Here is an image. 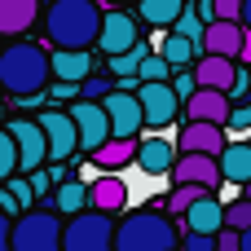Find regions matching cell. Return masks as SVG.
<instances>
[{"mask_svg":"<svg viewBox=\"0 0 251 251\" xmlns=\"http://www.w3.org/2000/svg\"><path fill=\"white\" fill-rule=\"evenodd\" d=\"M53 84V53L44 44L18 40L0 49V93L18 101H40Z\"/></svg>","mask_w":251,"mask_h":251,"instance_id":"obj_1","label":"cell"},{"mask_svg":"<svg viewBox=\"0 0 251 251\" xmlns=\"http://www.w3.org/2000/svg\"><path fill=\"white\" fill-rule=\"evenodd\" d=\"M101 4L97 0H49L44 4V40L53 49H93L101 35Z\"/></svg>","mask_w":251,"mask_h":251,"instance_id":"obj_2","label":"cell"},{"mask_svg":"<svg viewBox=\"0 0 251 251\" xmlns=\"http://www.w3.org/2000/svg\"><path fill=\"white\" fill-rule=\"evenodd\" d=\"M172 247H181V234H176V216L163 212V203L128 212L115 229V251H172Z\"/></svg>","mask_w":251,"mask_h":251,"instance_id":"obj_3","label":"cell"},{"mask_svg":"<svg viewBox=\"0 0 251 251\" xmlns=\"http://www.w3.org/2000/svg\"><path fill=\"white\" fill-rule=\"evenodd\" d=\"M66 221L57 207H26L13 221V251H62Z\"/></svg>","mask_w":251,"mask_h":251,"instance_id":"obj_4","label":"cell"},{"mask_svg":"<svg viewBox=\"0 0 251 251\" xmlns=\"http://www.w3.org/2000/svg\"><path fill=\"white\" fill-rule=\"evenodd\" d=\"M115 212H101V207H84L75 216H66V238L62 251H115Z\"/></svg>","mask_w":251,"mask_h":251,"instance_id":"obj_5","label":"cell"},{"mask_svg":"<svg viewBox=\"0 0 251 251\" xmlns=\"http://www.w3.org/2000/svg\"><path fill=\"white\" fill-rule=\"evenodd\" d=\"M35 119L44 124V137H49V163H66V159L79 150V124H75L71 106L62 110V106L53 101V106H44Z\"/></svg>","mask_w":251,"mask_h":251,"instance_id":"obj_6","label":"cell"},{"mask_svg":"<svg viewBox=\"0 0 251 251\" xmlns=\"http://www.w3.org/2000/svg\"><path fill=\"white\" fill-rule=\"evenodd\" d=\"M137 97H141V110H146V128H168L172 119H181V93L168 84V79H150V84H141L137 88Z\"/></svg>","mask_w":251,"mask_h":251,"instance_id":"obj_7","label":"cell"},{"mask_svg":"<svg viewBox=\"0 0 251 251\" xmlns=\"http://www.w3.org/2000/svg\"><path fill=\"white\" fill-rule=\"evenodd\" d=\"M71 115H75V124H79V154L93 159V150H97L106 137H115V132H110V115H106V101L79 97V101L71 106Z\"/></svg>","mask_w":251,"mask_h":251,"instance_id":"obj_8","label":"cell"},{"mask_svg":"<svg viewBox=\"0 0 251 251\" xmlns=\"http://www.w3.org/2000/svg\"><path fill=\"white\" fill-rule=\"evenodd\" d=\"M9 128H13V137H18V154H22L18 172L31 176L35 168L49 163V137H44V124H40V119H9Z\"/></svg>","mask_w":251,"mask_h":251,"instance_id":"obj_9","label":"cell"},{"mask_svg":"<svg viewBox=\"0 0 251 251\" xmlns=\"http://www.w3.org/2000/svg\"><path fill=\"white\" fill-rule=\"evenodd\" d=\"M137 40H141V26H137V18H132L128 9H106V18H101V35H97V49H101V57H115V53L132 49Z\"/></svg>","mask_w":251,"mask_h":251,"instance_id":"obj_10","label":"cell"},{"mask_svg":"<svg viewBox=\"0 0 251 251\" xmlns=\"http://www.w3.org/2000/svg\"><path fill=\"white\" fill-rule=\"evenodd\" d=\"M176 181H194V185H207L212 194L225 185V172H221V154H190L181 150L176 163H172V185Z\"/></svg>","mask_w":251,"mask_h":251,"instance_id":"obj_11","label":"cell"},{"mask_svg":"<svg viewBox=\"0 0 251 251\" xmlns=\"http://www.w3.org/2000/svg\"><path fill=\"white\" fill-rule=\"evenodd\" d=\"M106 115H110V132L115 137H137L146 128V110H141V97L128 93V88H115L106 97Z\"/></svg>","mask_w":251,"mask_h":251,"instance_id":"obj_12","label":"cell"},{"mask_svg":"<svg viewBox=\"0 0 251 251\" xmlns=\"http://www.w3.org/2000/svg\"><path fill=\"white\" fill-rule=\"evenodd\" d=\"M176 146L190 150V154H221L229 141H225V124H212V119H185L181 132H176Z\"/></svg>","mask_w":251,"mask_h":251,"instance_id":"obj_13","label":"cell"},{"mask_svg":"<svg viewBox=\"0 0 251 251\" xmlns=\"http://www.w3.org/2000/svg\"><path fill=\"white\" fill-rule=\"evenodd\" d=\"M243 40H247V26L243 22H234V18H216V22H207V31H203V53H225V57H238L243 53Z\"/></svg>","mask_w":251,"mask_h":251,"instance_id":"obj_14","label":"cell"},{"mask_svg":"<svg viewBox=\"0 0 251 251\" xmlns=\"http://www.w3.org/2000/svg\"><path fill=\"white\" fill-rule=\"evenodd\" d=\"M229 110H234V97L225 88H207L199 84V93L185 101V119H212V124H229Z\"/></svg>","mask_w":251,"mask_h":251,"instance_id":"obj_15","label":"cell"},{"mask_svg":"<svg viewBox=\"0 0 251 251\" xmlns=\"http://www.w3.org/2000/svg\"><path fill=\"white\" fill-rule=\"evenodd\" d=\"M137 150H141L137 137H106L93 150V163H97V172H124V168L137 163Z\"/></svg>","mask_w":251,"mask_h":251,"instance_id":"obj_16","label":"cell"},{"mask_svg":"<svg viewBox=\"0 0 251 251\" xmlns=\"http://www.w3.org/2000/svg\"><path fill=\"white\" fill-rule=\"evenodd\" d=\"M181 146H172L168 137H146L141 150H137V168L146 176H172V163H176Z\"/></svg>","mask_w":251,"mask_h":251,"instance_id":"obj_17","label":"cell"},{"mask_svg":"<svg viewBox=\"0 0 251 251\" xmlns=\"http://www.w3.org/2000/svg\"><path fill=\"white\" fill-rule=\"evenodd\" d=\"M194 75H199V84H207V88H234V79H238V57H225V53H203L199 62H194Z\"/></svg>","mask_w":251,"mask_h":251,"instance_id":"obj_18","label":"cell"},{"mask_svg":"<svg viewBox=\"0 0 251 251\" xmlns=\"http://www.w3.org/2000/svg\"><path fill=\"white\" fill-rule=\"evenodd\" d=\"M93 75V53L88 49H53V79L84 84Z\"/></svg>","mask_w":251,"mask_h":251,"instance_id":"obj_19","label":"cell"},{"mask_svg":"<svg viewBox=\"0 0 251 251\" xmlns=\"http://www.w3.org/2000/svg\"><path fill=\"white\" fill-rule=\"evenodd\" d=\"M53 207H57L62 216H75V212L93 207V185L79 181V176H62V181L53 185Z\"/></svg>","mask_w":251,"mask_h":251,"instance_id":"obj_20","label":"cell"},{"mask_svg":"<svg viewBox=\"0 0 251 251\" xmlns=\"http://www.w3.org/2000/svg\"><path fill=\"white\" fill-rule=\"evenodd\" d=\"M185 229H199V234H221L225 229V203H216V194H203L185 216H181Z\"/></svg>","mask_w":251,"mask_h":251,"instance_id":"obj_21","label":"cell"},{"mask_svg":"<svg viewBox=\"0 0 251 251\" xmlns=\"http://www.w3.org/2000/svg\"><path fill=\"white\" fill-rule=\"evenodd\" d=\"M93 185V207H101V212H124L128 207V185H124V176L119 172H101L97 181H88Z\"/></svg>","mask_w":251,"mask_h":251,"instance_id":"obj_22","label":"cell"},{"mask_svg":"<svg viewBox=\"0 0 251 251\" xmlns=\"http://www.w3.org/2000/svg\"><path fill=\"white\" fill-rule=\"evenodd\" d=\"M221 172H225V185H247L251 181V141H229L221 150Z\"/></svg>","mask_w":251,"mask_h":251,"instance_id":"obj_23","label":"cell"},{"mask_svg":"<svg viewBox=\"0 0 251 251\" xmlns=\"http://www.w3.org/2000/svg\"><path fill=\"white\" fill-rule=\"evenodd\" d=\"M40 18L35 0H0V35H22Z\"/></svg>","mask_w":251,"mask_h":251,"instance_id":"obj_24","label":"cell"},{"mask_svg":"<svg viewBox=\"0 0 251 251\" xmlns=\"http://www.w3.org/2000/svg\"><path fill=\"white\" fill-rule=\"evenodd\" d=\"M159 53H163L172 66H194V62L203 57L199 40H194V35H185V31H168V40L159 44Z\"/></svg>","mask_w":251,"mask_h":251,"instance_id":"obj_25","label":"cell"},{"mask_svg":"<svg viewBox=\"0 0 251 251\" xmlns=\"http://www.w3.org/2000/svg\"><path fill=\"white\" fill-rule=\"evenodd\" d=\"M181 9H185V0H141V4H137V18H141L146 26L172 31V22L181 18Z\"/></svg>","mask_w":251,"mask_h":251,"instance_id":"obj_26","label":"cell"},{"mask_svg":"<svg viewBox=\"0 0 251 251\" xmlns=\"http://www.w3.org/2000/svg\"><path fill=\"white\" fill-rule=\"evenodd\" d=\"M203 194H212V190H207V185H194V181H176V185H172V194L163 199V207H168V212L181 221V216H185V212H190V207H194Z\"/></svg>","mask_w":251,"mask_h":251,"instance_id":"obj_27","label":"cell"},{"mask_svg":"<svg viewBox=\"0 0 251 251\" xmlns=\"http://www.w3.org/2000/svg\"><path fill=\"white\" fill-rule=\"evenodd\" d=\"M150 53H154V49H150L146 40H137L132 49H124V53L106 57V71H110V75H137V71H141V62H146Z\"/></svg>","mask_w":251,"mask_h":251,"instance_id":"obj_28","label":"cell"},{"mask_svg":"<svg viewBox=\"0 0 251 251\" xmlns=\"http://www.w3.org/2000/svg\"><path fill=\"white\" fill-rule=\"evenodd\" d=\"M18 163H22V154H18V137H13L9 124H0V181L18 176Z\"/></svg>","mask_w":251,"mask_h":251,"instance_id":"obj_29","label":"cell"},{"mask_svg":"<svg viewBox=\"0 0 251 251\" xmlns=\"http://www.w3.org/2000/svg\"><path fill=\"white\" fill-rule=\"evenodd\" d=\"M172 31H185V35H194V40L203 44V31H207V18H203V9H199V4H185V9H181V18L172 22Z\"/></svg>","mask_w":251,"mask_h":251,"instance_id":"obj_30","label":"cell"},{"mask_svg":"<svg viewBox=\"0 0 251 251\" xmlns=\"http://www.w3.org/2000/svg\"><path fill=\"white\" fill-rule=\"evenodd\" d=\"M137 75H141V84H150V79H172V75H176V66H172L159 49H154V53L141 62V71H137Z\"/></svg>","mask_w":251,"mask_h":251,"instance_id":"obj_31","label":"cell"},{"mask_svg":"<svg viewBox=\"0 0 251 251\" xmlns=\"http://www.w3.org/2000/svg\"><path fill=\"white\" fill-rule=\"evenodd\" d=\"M225 225H234V229H251V194H238L234 203H225Z\"/></svg>","mask_w":251,"mask_h":251,"instance_id":"obj_32","label":"cell"},{"mask_svg":"<svg viewBox=\"0 0 251 251\" xmlns=\"http://www.w3.org/2000/svg\"><path fill=\"white\" fill-rule=\"evenodd\" d=\"M110 93H115V75H88L79 84V97H88V101H106Z\"/></svg>","mask_w":251,"mask_h":251,"instance_id":"obj_33","label":"cell"},{"mask_svg":"<svg viewBox=\"0 0 251 251\" xmlns=\"http://www.w3.org/2000/svg\"><path fill=\"white\" fill-rule=\"evenodd\" d=\"M181 247H185V251H216V234H199V229H185Z\"/></svg>","mask_w":251,"mask_h":251,"instance_id":"obj_34","label":"cell"},{"mask_svg":"<svg viewBox=\"0 0 251 251\" xmlns=\"http://www.w3.org/2000/svg\"><path fill=\"white\" fill-rule=\"evenodd\" d=\"M0 212H9V216H22L26 207H22V199L13 194V185L9 181H0Z\"/></svg>","mask_w":251,"mask_h":251,"instance_id":"obj_35","label":"cell"},{"mask_svg":"<svg viewBox=\"0 0 251 251\" xmlns=\"http://www.w3.org/2000/svg\"><path fill=\"white\" fill-rule=\"evenodd\" d=\"M225 128L243 137V132H247V128H251V106H243V101H238V106L229 110V124H225Z\"/></svg>","mask_w":251,"mask_h":251,"instance_id":"obj_36","label":"cell"},{"mask_svg":"<svg viewBox=\"0 0 251 251\" xmlns=\"http://www.w3.org/2000/svg\"><path fill=\"white\" fill-rule=\"evenodd\" d=\"M216 251H243V229L225 225V229L216 234Z\"/></svg>","mask_w":251,"mask_h":251,"instance_id":"obj_37","label":"cell"},{"mask_svg":"<svg viewBox=\"0 0 251 251\" xmlns=\"http://www.w3.org/2000/svg\"><path fill=\"white\" fill-rule=\"evenodd\" d=\"M243 4H247V0H216V18H234V22H243Z\"/></svg>","mask_w":251,"mask_h":251,"instance_id":"obj_38","label":"cell"},{"mask_svg":"<svg viewBox=\"0 0 251 251\" xmlns=\"http://www.w3.org/2000/svg\"><path fill=\"white\" fill-rule=\"evenodd\" d=\"M13 221H18V216L0 212V251H13Z\"/></svg>","mask_w":251,"mask_h":251,"instance_id":"obj_39","label":"cell"},{"mask_svg":"<svg viewBox=\"0 0 251 251\" xmlns=\"http://www.w3.org/2000/svg\"><path fill=\"white\" fill-rule=\"evenodd\" d=\"M238 62H247V66H251V31H247V40H243V53H238Z\"/></svg>","mask_w":251,"mask_h":251,"instance_id":"obj_40","label":"cell"},{"mask_svg":"<svg viewBox=\"0 0 251 251\" xmlns=\"http://www.w3.org/2000/svg\"><path fill=\"white\" fill-rule=\"evenodd\" d=\"M243 26H247V31H251V0H247V4H243Z\"/></svg>","mask_w":251,"mask_h":251,"instance_id":"obj_41","label":"cell"},{"mask_svg":"<svg viewBox=\"0 0 251 251\" xmlns=\"http://www.w3.org/2000/svg\"><path fill=\"white\" fill-rule=\"evenodd\" d=\"M243 251H251V229H243Z\"/></svg>","mask_w":251,"mask_h":251,"instance_id":"obj_42","label":"cell"},{"mask_svg":"<svg viewBox=\"0 0 251 251\" xmlns=\"http://www.w3.org/2000/svg\"><path fill=\"white\" fill-rule=\"evenodd\" d=\"M106 4H141V0H106Z\"/></svg>","mask_w":251,"mask_h":251,"instance_id":"obj_43","label":"cell"},{"mask_svg":"<svg viewBox=\"0 0 251 251\" xmlns=\"http://www.w3.org/2000/svg\"><path fill=\"white\" fill-rule=\"evenodd\" d=\"M243 194H251V181H247V185H243Z\"/></svg>","mask_w":251,"mask_h":251,"instance_id":"obj_44","label":"cell"},{"mask_svg":"<svg viewBox=\"0 0 251 251\" xmlns=\"http://www.w3.org/2000/svg\"><path fill=\"white\" fill-rule=\"evenodd\" d=\"M172 251H185V247H172Z\"/></svg>","mask_w":251,"mask_h":251,"instance_id":"obj_45","label":"cell"},{"mask_svg":"<svg viewBox=\"0 0 251 251\" xmlns=\"http://www.w3.org/2000/svg\"><path fill=\"white\" fill-rule=\"evenodd\" d=\"M0 40H4V35H0ZM0 49H4V44H0Z\"/></svg>","mask_w":251,"mask_h":251,"instance_id":"obj_46","label":"cell"}]
</instances>
